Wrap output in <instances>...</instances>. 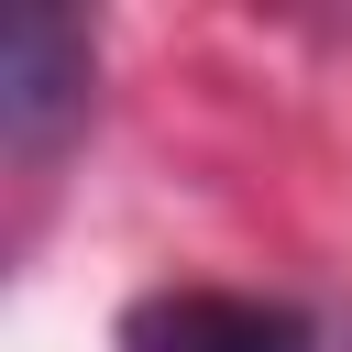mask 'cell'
Masks as SVG:
<instances>
[{"mask_svg": "<svg viewBox=\"0 0 352 352\" xmlns=\"http://www.w3.org/2000/svg\"><path fill=\"white\" fill-rule=\"evenodd\" d=\"M121 352H319L308 308L242 286H154L121 308Z\"/></svg>", "mask_w": 352, "mask_h": 352, "instance_id": "2", "label": "cell"}, {"mask_svg": "<svg viewBox=\"0 0 352 352\" xmlns=\"http://www.w3.org/2000/svg\"><path fill=\"white\" fill-rule=\"evenodd\" d=\"M88 88H99V44L77 11H11L0 33V143L11 154H55L77 121H88Z\"/></svg>", "mask_w": 352, "mask_h": 352, "instance_id": "1", "label": "cell"}]
</instances>
